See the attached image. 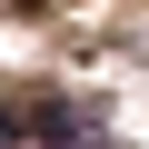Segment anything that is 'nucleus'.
<instances>
[{
	"mask_svg": "<svg viewBox=\"0 0 149 149\" xmlns=\"http://www.w3.org/2000/svg\"><path fill=\"white\" fill-rule=\"evenodd\" d=\"M0 129H40V139H70V109H60V100H30V90H0Z\"/></svg>",
	"mask_w": 149,
	"mask_h": 149,
	"instance_id": "nucleus-1",
	"label": "nucleus"
}]
</instances>
